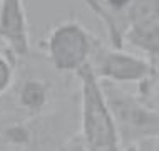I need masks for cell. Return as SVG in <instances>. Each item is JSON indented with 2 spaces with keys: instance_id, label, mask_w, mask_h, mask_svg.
<instances>
[{
  "instance_id": "cell-1",
  "label": "cell",
  "mask_w": 159,
  "mask_h": 151,
  "mask_svg": "<svg viewBox=\"0 0 159 151\" xmlns=\"http://www.w3.org/2000/svg\"><path fill=\"white\" fill-rule=\"evenodd\" d=\"M75 77L79 81V133L87 148L91 151H124L117 126L91 64Z\"/></svg>"
},
{
  "instance_id": "cell-2",
  "label": "cell",
  "mask_w": 159,
  "mask_h": 151,
  "mask_svg": "<svg viewBox=\"0 0 159 151\" xmlns=\"http://www.w3.org/2000/svg\"><path fill=\"white\" fill-rule=\"evenodd\" d=\"M107 107L117 126L124 151L146 141L159 139V109L121 84L99 81Z\"/></svg>"
},
{
  "instance_id": "cell-3",
  "label": "cell",
  "mask_w": 159,
  "mask_h": 151,
  "mask_svg": "<svg viewBox=\"0 0 159 151\" xmlns=\"http://www.w3.org/2000/svg\"><path fill=\"white\" fill-rule=\"evenodd\" d=\"M99 39L79 20L67 19L49 30L40 40V52L49 67L59 74H77L91 64Z\"/></svg>"
},
{
  "instance_id": "cell-4",
  "label": "cell",
  "mask_w": 159,
  "mask_h": 151,
  "mask_svg": "<svg viewBox=\"0 0 159 151\" xmlns=\"http://www.w3.org/2000/svg\"><path fill=\"white\" fill-rule=\"evenodd\" d=\"M91 67L99 81L121 86H139L152 77V67L144 55L131 54L126 49H114L102 44L101 39L94 49Z\"/></svg>"
},
{
  "instance_id": "cell-5",
  "label": "cell",
  "mask_w": 159,
  "mask_h": 151,
  "mask_svg": "<svg viewBox=\"0 0 159 151\" xmlns=\"http://www.w3.org/2000/svg\"><path fill=\"white\" fill-rule=\"evenodd\" d=\"M12 107L15 114L12 118L35 119L54 113V104L57 99V91L52 81L42 76H25L17 74L15 84L10 89Z\"/></svg>"
},
{
  "instance_id": "cell-6",
  "label": "cell",
  "mask_w": 159,
  "mask_h": 151,
  "mask_svg": "<svg viewBox=\"0 0 159 151\" xmlns=\"http://www.w3.org/2000/svg\"><path fill=\"white\" fill-rule=\"evenodd\" d=\"M0 44L19 62L30 55V32L24 0H0Z\"/></svg>"
},
{
  "instance_id": "cell-7",
  "label": "cell",
  "mask_w": 159,
  "mask_h": 151,
  "mask_svg": "<svg viewBox=\"0 0 159 151\" xmlns=\"http://www.w3.org/2000/svg\"><path fill=\"white\" fill-rule=\"evenodd\" d=\"M126 45L141 50L152 67V77L159 79V22H134L127 29Z\"/></svg>"
},
{
  "instance_id": "cell-8",
  "label": "cell",
  "mask_w": 159,
  "mask_h": 151,
  "mask_svg": "<svg viewBox=\"0 0 159 151\" xmlns=\"http://www.w3.org/2000/svg\"><path fill=\"white\" fill-rule=\"evenodd\" d=\"M124 17L129 27L134 22H144V20L159 22V0H134Z\"/></svg>"
},
{
  "instance_id": "cell-9",
  "label": "cell",
  "mask_w": 159,
  "mask_h": 151,
  "mask_svg": "<svg viewBox=\"0 0 159 151\" xmlns=\"http://www.w3.org/2000/svg\"><path fill=\"white\" fill-rule=\"evenodd\" d=\"M19 59L7 50H0V97L10 92L17 79Z\"/></svg>"
},
{
  "instance_id": "cell-10",
  "label": "cell",
  "mask_w": 159,
  "mask_h": 151,
  "mask_svg": "<svg viewBox=\"0 0 159 151\" xmlns=\"http://www.w3.org/2000/svg\"><path fill=\"white\" fill-rule=\"evenodd\" d=\"M57 151H91L85 144L84 138L80 136V133H72L69 138L62 141L61 144L57 146Z\"/></svg>"
},
{
  "instance_id": "cell-11",
  "label": "cell",
  "mask_w": 159,
  "mask_h": 151,
  "mask_svg": "<svg viewBox=\"0 0 159 151\" xmlns=\"http://www.w3.org/2000/svg\"><path fill=\"white\" fill-rule=\"evenodd\" d=\"M104 3L106 8H109L111 12H116V14H126V12L131 8V5L134 3V0H101Z\"/></svg>"
},
{
  "instance_id": "cell-12",
  "label": "cell",
  "mask_w": 159,
  "mask_h": 151,
  "mask_svg": "<svg viewBox=\"0 0 159 151\" xmlns=\"http://www.w3.org/2000/svg\"><path fill=\"white\" fill-rule=\"evenodd\" d=\"M156 141H157V139H156ZM156 141H146V143L136 144V146H132V148H129L127 151H159Z\"/></svg>"
},
{
  "instance_id": "cell-13",
  "label": "cell",
  "mask_w": 159,
  "mask_h": 151,
  "mask_svg": "<svg viewBox=\"0 0 159 151\" xmlns=\"http://www.w3.org/2000/svg\"><path fill=\"white\" fill-rule=\"evenodd\" d=\"M156 144H157V149H159V139H157V141H156Z\"/></svg>"
},
{
  "instance_id": "cell-14",
  "label": "cell",
  "mask_w": 159,
  "mask_h": 151,
  "mask_svg": "<svg viewBox=\"0 0 159 151\" xmlns=\"http://www.w3.org/2000/svg\"><path fill=\"white\" fill-rule=\"evenodd\" d=\"M0 50H3V49H2V44H0Z\"/></svg>"
}]
</instances>
